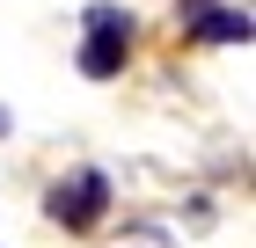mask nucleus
<instances>
[{
	"label": "nucleus",
	"mask_w": 256,
	"mask_h": 248,
	"mask_svg": "<svg viewBox=\"0 0 256 248\" xmlns=\"http://www.w3.org/2000/svg\"><path fill=\"white\" fill-rule=\"evenodd\" d=\"M124 51H132V15H124V7H88L80 73H88V80H110V73H124Z\"/></svg>",
	"instance_id": "obj_1"
},
{
	"label": "nucleus",
	"mask_w": 256,
	"mask_h": 248,
	"mask_svg": "<svg viewBox=\"0 0 256 248\" xmlns=\"http://www.w3.org/2000/svg\"><path fill=\"white\" fill-rule=\"evenodd\" d=\"M190 22H198V37H212V44H249V7L227 15V7H205V0H198Z\"/></svg>",
	"instance_id": "obj_3"
},
{
	"label": "nucleus",
	"mask_w": 256,
	"mask_h": 248,
	"mask_svg": "<svg viewBox=\"0 0 256 248\" xmlns=\"http://www.w3.org/2000/svg\"><path fill=\"white\" fill-rule=\"evenodd\" d=\"M102 205H110V183H102L96 168H80L74 183H59V190H52V219H59V227H96Z\"/></svg>",
	"instance_id": "obj_2"
}]
</instances>
